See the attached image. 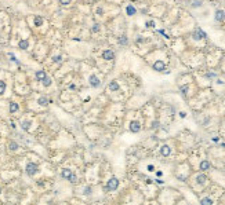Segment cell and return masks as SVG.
Masks as SVG:
<instances>
[{"label": "cell", "mask_w": 225, "mask_h": 205, "mask_svg": "<svg viewBox=\"0 0 225 205\" xmlns=\"http://www.w3.org/2000/svg\"><path fill=\"white\" fill-rule=\"evenodd\" d=\"M39 171V167L35 164V163H29L26 165V173L29 175V176H33V175H36Z\"/></svg>", "instance_id": "cell-2"}, {"label": "cell", "mask_w": 225, "mask_h": 205, "mask_svg": "<svg viewBox=\"0 0 225 205\" xmlns=\"http://www.w3.org/2000/svg\"><path fill=\"white\" fill-rule=\"evenodd\" d=\"M91 30H93V32H98V30H100V25H98V23H95V25L93 26Z\"/></svg>", "instance_id": "cell-31"}, {"label": "cell", "mask_w": 225, "mask_h": 205, "mask_svg": "<svg viewBox=\"0 0 225 205\" xmlns=\"http://www.w3.org/2000/svg\"><path fill=\"white\" fill-rule=\"evenodd\" d=\"M164 69H166V65H164L163 61H156L153 63V70H156V72H163Z\"/></svg>", "instance_id": "cell-6"}, {"label": "cell", "mask_w": 225, "mask_h": 205, "mask_svg": "<svg viewBox=\"0 0 225 205\" xmlns=\"http://www.w3.org/2000/svg\"><path fill=\"white\" fill-rule=\"evenodd\" d=\"M29 128H31V121H22V129L28 131Z\"/></svg>", "instance_id": "cell-21"}, {"label": "cell", "mask_w": 225, "mask_h": 205, "mask_svg": "<svg viewBox=\"0 0 225 205\" xmlns=\"http://www.w3.org/2000/svg\"><path fill=\"white\" fill-rule=\"evenodd\" d=\"M206 37H207V35L200 28H198L196 30L193 32V39H195V40H200V39H206Z\"/></svg>", "instance_id": "cell-4"}, {"label": "cell", "mask_w": 225, "mask_h": 205, "mask_svg": "<svg viewBox=\"0 0 225 205\" xmlns=\"http://www.w3.org/2000/svg\"><path fill=\"white\" fill-rule=\"evenodd\" d=\"M156 182H158L159 184H163V180H160V179H156Z\"/></svg>", "instance_id": "cell-42"}, {"label": "cell", "mask_w": 225, "mask_h": 205, "mask_svg": "<svg viewBox=\"0 0 225 205\" xmlns=\"http://www.w3.org/2000/svg\"><path fill=\"white\" fill-rule=\"evenodd\" d=\"M18 47L21 48V50H26V48L29 47V41L28 40H21L18 43Z\"/></svg>", "instance_id": "cell-15"}, {"label": "cell", "mask_w": 225, "mask_h": 205, "mask_svg": "<svg viewBox=\"0 0 225 205\" xmlns=\"http://www.w3.org/2000/svg\"><path fill=\"white\" fill-rule=\"evenodd\" d=\"M46 72L44 70H39V72H36V79L39 80V81H43V80H44L46 79Z\"/></svg>", "instance_id": "cell-12"}, {"label": "cell", "mask_w": 225, "mask_h": 205, "mask_svg": "<svg viewBox=\"0 0 225 205\" xmlns=\"http://www.w3.org/2000/svg\"><path fill=\"white\" fill-rule=\"evenodd\" d=\"M102 13H104V10H102V8H97V14H100V15H101Z\"/></svg>", "instance_id": "cell-38"}, {"label": "cell", "mask_w": 225, "mask_h": 205, "mask_svg": "<svg viewBox=\"0 0 225 205\" xmlns=\"http://www.w3.org/2000/svg\"><path fill=\"white\" fill-rule=\"evenodd\" d=\"M10 149H11V150H17L18 149V143L11 142V143H10Z\"/></svg>", "instance_id": "cell-26"}, {"label": "cell", "mask_w": 225, "mask_h": 205, "mask_svg": "<svg viewBox=\"0 0 225 205\" xmlns=\"http://www.w3.org/2000/svg\"><path fill=\"white\" fill-rule=\"evenodd\" d=\"M200 4H202V2H200V0H196V2H193L192 6L193 7H200Z\"/></svg>", "instance_id": "cell-32"}, {"label": "cell", "mask_w": 225, "mask_h": 205, "mask_svg": "<svg viewBox=\"0 0 225 205\" xmlns=\"http://www.w3.org/2000/svg\"><path fill=\"white\" fill-rule=\"evenodd\" d=\"M0 193H2V189H0Z\"/></svg>", "instance_id": "cell-43"}, {"label": "cell", "mask_w": 225, "mask_h": 205, "mask_svg": "<svg viewBox=\"0 0 225 205\" xmlns=\"http://www.w3.org/2000/svg\"><path fill=\"white\" fill-rule=\"evenodd\" d=\"M126 13H127V15H134V14L137 13V10H135V7L133 6V4H129L127 6V8H126Z\"/></svg>", "instance_id": "cell-10"}, {"label": "cell", "mask_w": 225, "mask_h": 205, "mask_svg": "<svg viewBox=\"0 0 225 205\" xmlns=\"http://www.w3.org/2000/svg\"><path fill=\"white\" fill-rule=\"evenodd\" d=\"M43 23V18L42 17H36L35 18V26H42Z\"/></svg>", "instance_id": "cell-22"}, {"label": "cell", "mask_w": 225, "mask_h": 205, "mask_svg": "<svg viewBox=\"0 0 225 205\" xmlns=\"http://www.w3.org/2000/svg\"><path fill=\"white\" fill-rule=\"evenodd\" d=\"M145 25L148 26V28H153V26H155V22H153V21H148V22L145 23Z\"/></svg>", "instance_id": "cell-29"}, {"label": "cell", "mask_w": 225, "mask_h": 205, "mask_svg": "<svg viewBox=\"0 0 225 205\" xmlns=\"http://www.w3.org/2000/svg\"><path fill=\"white\" fill-rule=\"evenodd\" d=\"M158 127H159V123H158V121H155V123L152 124V128H158Z\"/></svg>", "instance_id": "cell-35"}, {"label": "cell", "mask_w": 225, "mask_h": 205, "mask_svg": "<svg viewBox=\"0 0 225 205\" xmlns=\"http://www.w3.org/2000/svg\"><path fill=\"white\" fill-rule=\"evenodd\" d=\"M60 3L62 6H68V4H71V0H60Z\"/></svg>", "instance_id": "cell-28"}, {"label": "cell", "mask_w": 225, "mask_h": 205, "mask_svg": "<svg viewBox=\"0 0 225 205\" xmlns=\"http://www.w3.org/2000/svg\"><path fill=\"white\" fill-rule=\"evenodd\" d=\"M53 61H54V62H60V61H61V57H60V55H57V57L53 58Z\"/></svg>", "instance_id": "cell-33"}, {"label": "cell", "mask_w": 225, "mask_h": 205, "mask_svg": "<svg viewBox=\"0 0 225 205\" xmlns=\"http://www.w3.org/2000/svg\"><path fill=\"white\" fill-rule=\"evenodd\" d=\"M109 90L111 91H117V90H119V84H117V81H111Z\"/></svg>", "instance_id": "cell-18"}, {"label": "cell", "mask_w": 225, "mask_h": 205, "mask_svg": "<svg viewBox=\"0 0 225 205\" xmlns=\"http://www.w3.org/2000/svg\"><path fill=\"white\" fill-rule=\"evenodd\" d=\"M4 91H6V83L0 80V95H3Z\"/></svg>", "instance_id": "cell-20"}, {"label": "cell", "mask_w": 225, "mask_h": 205, "mask_svg": "<svg viewBox=\"0 0 225 205\" xmlns=\"http://www.w3.org/2000/svg\"><path fill=\"white\" fill-rule=\"evenodd\" d=\"M148 171H149V172H152V171H155L153 165H148Z\"/></svg>", "instance_id": "cell-36"}, {"label": "cell", "mask_w": 225, "mask_h": 205, "mask_svg": "<svg viewBox=\"0 0 225 205\" xmlns=\"http://www.w3.org/2000/svg\"><path fill=\"white\" fill-rule=\"evenodd\" d=\"M129 128L131 132H140V129H141V124H140V121H131L130 125H129Z\"/></svg>", "instance_id": "cell-5"}, {"label": "cell", "mask_w": 225, "mask_h": 205, "mask_svg": "<svg viewBox=\"0 0 225 205\" xmlns=\"http://www.w3.org/2000/svg\"><path fill=\"white\" fill-rule=\"evenodd\" d=\"M180 116H181V117H182V119H184V117L187 116V113H185V111H181V113H180Z\"/></svg>", "instance_id": "cell-39"}, {"label": "cell", "mask_w": 225, "mask_h": 205, "mask_svg": "<svg viewBox=\"0 0 225 205\" xmlns=\"http://www.w3.org/2000/svg\"><path fill=\"white\" fill-rule=\"evenodd\" d=\"M187 91H188V85L181 87V94H182V95H187Z\"/></svg>", "instance_id": "cell-27"}, {"label": "cell", "mask_w": 225, "mask_h": 205, "mask_svg": "<svg viewBox=\"0 0 225 205\" xmlns=\"http://www.w3.org/2000/svg\"><path fill=\"white\" fill-rule=\"evenodd\" d=\"M8 55H10V58H11V61H14V62H17V59H15V57H14L13 54H8Z\"/></svg>", "instance_id": "cell-37"}, {"label": "cell", "mask_w": 225, "mask_h": 205, "mask_svg": "<svg viewBox=\"0 0 225 205\" xmlns=\"http://www.w3.org/2000/svg\"><path fill=\"white\" fill-rule=\"evenodd\" d=\"M84 194H86V196H90V194H91V187H86L84 189Z\"/></svg>", "instance_id": "cell-30"}, {"label": "cell", "mask_w": 225, "mask_h": 205, "mask_svg": "<svg viewBox=\"0 0 225 205\" xmlns=\"http://www.w3.org/2000/svg\"><path fill=\"white\" fill-rule=\"evenodd\" d=\"M216 21L217 22H221V21H224V18H225V11L224 10H217L216 11Z\"/></svg>", "instance_id": "cell-8"}, {"label": "cell", "mask_w": 225, "mask_h": 205, "mask_svg": "<svg viewBox=\"0 0 225 205\" xmlns=\"http://www.w3.org/2000/svg\"><path fill=\"white\" fill-rule=\"evenodd\" d=\"M117 186H119V180H117V178H111L108 180V183H106V190H109V191H113V190L117 189Z\"/></svg>", "instance_id": "cell-1"}, {"label": "cell", "mask_w": 225, "mask_h": 205, "mask_svg": "<svg viewBox=\"0 0 225 205\" xmlns=\"http://www.w3.org/2000/svg\"><path fill=\"white\" fill-rule=\"evenodd\" d=\"M127 43H129V40H127V37H126V36H122V37L119 39V44H122V46H126Z\"/></svg>", "instance_id": "cell-23"}, {"label": "cell", "mask_w": 225, "mask_h": 205, "mask_svg": "<svg viewBox=\"0 0 225 205\" xmlns=\"http://www.w3.org/2000/svg\"><path fill=\"white\" fill-rule=\"evenodd\" d=\"M43 85H44V87H50L51 85V79H50V77H46V79L43 80Z\"/></svg>", "instance_id": "cell-24"}, {"label": "cell", "mask_w": 225, "mask_h": 205, "mask_svg": "<svg viewBox=\"0 0 225 205\" xmlns=\"http://www.w3.org/2000/svg\"><path fill=\"white\" fill-rule=\"evenodd\" d=\"M37 103L42 105V106H47V105H48V99L46 98V96H40V98H39V101H37Z\"/></svg>", "instance_id": "cell-16"}, {"label": "cell", "mask_w": 225, "mask_h": 205, "mask_svg": "<svg viewBox=\"0 0 225 205\" xmlns=\"http://www.w3.org/2000/svg\"><path fill=\"white\" fill-rule=\"evenodd\" d=\"M206 180H207V178H206V175H198V176H196V183L198 184H204V182H206Z\"/></svg>", "instance_id": "cell-14"}, {"label": "cell", "mask_w": 225, "mask_h": 205, "mask_svg": "<svg viewBox=\"0 0 225 205\" xmlns=\"http://www.w3.org/2000/svg\"><path fill=\"white\" fill-rule=\"evenodd\" d=\"M68 180H69L71 183H76V182H77V176H76L75 173H72V175H71V178L68 179Z\"/></svg>", "instance_id": "cell-25"}, {"label": "cell", "mask_w": 225, "mask_h": 205, "mask_svg": "<svg viewBox=\"0 0 225 205\" xmlns=\"http://www.w3.org/2000/svg\"><path fill=\"white\" fill-rule=\"evenodd\" d=\"M102 58H104V59H106V61H112V59L115 58V52L111 51V50H106V51L102 52Z\"/></svg>", "instance_id": "cell-7"}, {"label": "cell", "mask_w": 225, "mask_h": 205, "mask_svg": "<svg viewBox=\"0 0 225 205\" xmlns=\"http://www.w3.org/2000/svg\"><path fill=\"white\" fill-rule=\"evenodd\" d=\"M89 81H90V85H91V87H94V88H98V87L101 85L100 79H98L97 76H94V74H91V76L89 77Z\"/></svg>", "instance_id": "cell-3"}, {"label": "cell", "mask_w": 225, "mask_h": 205, "mask_svg": "<svg viewBox=\"0 0 225 205\" xmlns=\"http://www.w3.org/2000/svg\"><path fill=\"white\" fill-rule=\"evenodd\" d=\"M160 153H162V156H164V157H167V156H170L171 153V149L169 145H163L162 147H160Z\"/></svg>", "instance_id": "cell-9"}, {"label": "cell", "mask_w": 225, "mask_h": 205, "mask_svg": "<svg viewBox=\"0 0 225 205\" xmlns=\"http://www.w3.org/2000/svg\"><path fill=\"white\" fill-rule=\"evenodd\" d=\"M207 77L209 79H213V77H216V73H207Z\"/></svg>", "instance_id": "cell-34"}, {"label": "cell", "mask_w": 225, "mask_h": 205, "mask_svg": "<svg viewBox=\"0 0 225 205\" xmlns=\"http://www.w3.org/2000/svg\"><path fill=\"white\" fill-rule=\"evenodd\" d=\"M156 175H158V176H162L163 173H162V171H158V172H156Z\"/></svg>", "instance_id": "cell-41"}, {"label": "cell", "mask_w": 225, "mask_h": 205, "mask_svg": "<svg viewBox=\"0 0 225 205\" xmlns=\"http://www.w3.org/2000/svg\"><path fill=\"white\" fill-rule=\"evenodd\" d=\"M18 110V103H10V113H15V111Z\"/></svg>", "instance_id": "cell-19"}, {"label": "cell", "mask_w": 225, "mask_h": 205, "mask_svg": "<svg viewBox=\"0 0 225 205\" xmlns=\"http://www.w3.org/2000/svg\"><path fill=\"white\" fill-rule=\"evenodd\" d=\"M71 175H72V171H71V169H68V168L62 169V172H61V176H62L64 179H69V178H71Z\"/></svg>", "instance_id": "cell-13"}, {"label": "cell", "mask_w": 225, "mask_h": 205, "mask_svg": "<svg viewBox=\"0 0 225 205\" xmlns=\"http://www.w3.org/2000/svg\"><path fill=\"white\" fill-rule=\"evenodd\" d=\"M69 88H71V90H75V88H76V85H75V84H71V85H69Z\"/></svg>", "instance_id": "cell-40"}, {"label": "cell", "mask_w": 225, "mask_h": 205, "mask_svg": "<svg viewBox=\"0 0 225 205\" xmlns=\"http://www.w3.org/2000/svg\"><path fill=\"white\" fill-rule=\"evenodd\" d=\"M199 168L202 169V171H207V169H210V163H209L207 160H203L202 163H200Z\"/></svg>", "instance_id": "cell-11"}, {"label": "cell", "mask_w": 225, "mask_h": 205, "mask_svg": "<svg viewBox=\"0 0 225 205\" xmlns=\"http://www.w3.org/2000/svg\"><path fill=\"white\" fill-rule=\"evenodd\" d=\"M200 205H213V200L211 198H202V201H200Z\"/></svg>", "instance_id": "cell-17"}]
</instances>
